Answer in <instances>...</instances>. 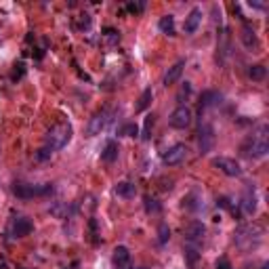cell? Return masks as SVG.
Returning a JSON list of instances; mask_svg holds the SVG:
<instances>
[{"mask_svg": "<svg viewBox=\"0 0 269 269\" xmlns=\"http://www.w3.org/2000/svg\"><path fill=\"white\" fill-rule=\"evenodd\" d=\"M120 134H127V137H137V134H139V127H137V124H124V127L120 129Z\"/></svg>", "mask_w": 269, "mask_h": 269, "instance_id": "cell-25", "label": "cell"}, {"mask_svg": "<svg viewBox=\"0 0 269 269\" xmlns=\"http://www.w3.org/2000/svg\"><path fill=\"white\" fill-rule=\"evenodd\" d=\"M214 269H234V267H231V261L227 257H219L217 263H214Z\"/></svg>", "mask_w": 269, "mask_h": 269, "instance_id": "cell-28", "label": "cell"}, {"mask_svg": "<svg viewBox=\"0 0 269 269\" xmlns=\"http://www.w3.org/2000/svg\"><path fill=\"white\" fill-rule=\"evenodd\" d=\"M114 192H116V196H120V198H134V194H137L134 185L129 183V181H120L114 187Z\"/></svg>", "mask_w": 269, "mask_h": 269, "instance_id": "cell-19", "label": "cell"}, {"mask_svg": "<svg viewBox=\"0 0 269 269\" xmlns=\"http://www.w3.org/2000/svg\"><path fill=\"white\" fill-rule=\"evenodd\" d=\"M204 234H206V227H204V223H202V221H194V223H190V225H187V229H185V240H187V244L198 246L200 242H202V238H204Z\"/></svg>", "mask_w": 269, "mask_h": 269, "instance_id": "cell-10", "label": "cell"}, {"mask_svg": "<svg viewBox=\"0 0 269 269\" xmlns=\"http://www.w3.org/2000/svg\"><path fill=\"white\" fill-rule=\"evenodd\" d=\"M183 67H185V61L181 59V61H177V64L173 66V67H168V71L164 74V78H162V84L164 86H170V84H175L179 78H181V74H183Z\"/></svg>", "mask_w": 269, "mask_h": 269, "instance_id": "cell-15", "label": "cell"}, {"mask_svg": "<svg viewBox=\"0 0 269 269\" xmlns=\"http://www.w3.org/2000/svg\"><path fill=\"white\" fill-rule=\"evenodd\" d=\"M139 269H147V267H139Z\"/></svg>", "mask_w": 269, "mask_h": 269, "instance_id": "cell-34", "label": "cell"}, {"mask_svg": "<svg viewBox=\"0 0 269 269\" xmlns=\"http://www.w3.org/2000/svg\"><path fill=\"white\" fill-rule=\"evenodd\" d=\"M242 210L246 214H255L257 210V196H255V190H246L244 198H242Z\"/></svg>", "mask_w": 269, "mask_h": 269, "instance_id": "cell-17", "label": "cell"}, {"mask_svg": "<svg viewBox=\"0 0 269 269\" xmlns=\"http://www.w3.org/2000/svg\"><path fill=\"white\" fill-rule=\"evenodd\" d=\"M112 261H114L116 269H129V265H131V250L127 246H116L114 255H112Z\"/></svg>", "mask_w": 269, "mask_h": 269, "instance_id": "cell-13", "label": "cell"}, {"mask_svg": "<svg viewBox=\"0 0 269 269\" xmlns=\"http://www.w3.org/2000/svg\"><path fill=\"white\" fill-rule=\"evenodd\" d=\"M202 8L200 6H196V8H192L190 11V15L185 17V23H183V30H185V34H194L196 30L200 28V23H202Z\"/></svg>", "mask_w": 269, "mask_h": 269, "instance_id": "cell-12", "label": "cell"}, {"mask_svg": "<svg viewBox=\"0 0 269 269\" xmlns=\"http://www.w3.org/2000/svg\"><path fill=\"white\" fill-rule=\"evenodd\" d=\"M53 192V185L44 183V185H28V183H17L13 187V194L17 196V198H38V196H47Z\"/></svg>", "mask_w": 269, "mask_h": 269, "instance_id": "cell-4", "label": "cell"}, {"mask_svg": "<svg viewBox=\"0 0 269 269\" xmlns=\"http://www.w3.org/2000/svg\"><path fill=\"white\" fill-rule=\"evenodd\" d=\"M198 246H194V244H187V248H185V259H187V263L190 265H194L196 261H198Z\"/></svg>", "mask_w": 269, "mask_h": 269, "instance_id": "cell-23", "label": "cell"}, {"mask_svg": "<svg viewBox=\"0 0 269 269\" xmlns=\"http://www.w3.org/2000/svg\"><path fill=\"white\" fill-rule=\"evenodd\" d=\"M168 238H170V229H168L166 223H162V225L158 227V242H160V244H166Z\"/></svg>", "mask_w": 269, "mask_h": 269, "instance_id": "cell-24", "label": "cell"}, {"mask_svg": "<svg viewBox=\"0 0 269 269\" xmlns=\"http://www.w3.org/2000/svg\"><path fill=\"white\" fill-rule=\"evenodd\" d=\"M248 76H250V80H255V82H263V80L267 78V67H265V66H261V64L250 66Z\"/></svg>", "mask_w": 269, "mask_h": 269, "instance_id": "cell-21", "label": "cell"}, {"mask_svg": "<svg viewBox=\"0 0 269 269\" xmlns=\"http://www.w3.org/2000/svg\"><path fill=\"white\" fill-rule=\"evenodd\" d=\"M242 156H246L250 160H259V158H265L267 151H269V141H267V127H259V131H255L250 137L242 143Z\"/></svg>", "mask_w": 269, "mask_h": 269, "instance_id": "cell-1", "label": "cell"}, {"mask_svg": "<svg viewBox=\"0 0 269 269\" xmlns=\"http://www.w3.org/2000/svg\"><path fill=\"white\" fill-rule=\"evenodd\" d=\"M112 120V110H101L97 112L91 120H88V127H86V134L88 137H95V134H101L105 131V127L110 124Z\"/></svg>", "mask_w": 269, "mask_h": 269, "instance_id": "cell-5", "label": "cell"}, {"mask_svg": "<svg viewBox=\"0 0 269 269\" xmlns=\"http://www.w3.org/2000/svg\"><path fill=\"white\" fill-rule=\"evenodd\" d=\"M219 99H221V95L217 91H204L200 97V110H208V107L217 105Z\"/></svg>", "mask_w": 269, "mask_h": 269, "instance_id": "cell-18", "label": "cell"}, {"mask_svg": "<svg viewBox=\"0 0 269 269\" xmlns=\"http://www.w3.org/2000/svg\"><path fill=\"white\" fill-rule=\"evenodd\" d=\"M143 8H145V2H129L127 4V11H131V13H141Z\"/></svg>", "mask_w": 269, "mask_h": 269, "instance_id": "cell-30", "label": "cell"}, {"mask_svg": "<svg viewBox=\"0 0 269 269\" xmlns=\"http://www.w3.org/2000/svg\"><path fill=\"white\" fill-rule=\"evenodd\" d=\"M168 124L173 129H179V131H183L187 129L192 124V110L187 105H179L173 110V114L168 116Z\"/></svg>", "mask_w": 269, "mask_h": 269, "instance_id": "cell-6", "label": "cell"}, {"mask_svg": "<svg viewBox=\"0 0 269 269\" xmlns=\"http://www.w3.org/2000/svg\"><path fill=\"white\" fill-rule=\"evenodd\" d=\"M185 156H187V147L183 145V143H177V145L168 147L162 154V162L168 164V166H175V164H181L185 160Z\"/></svg>", "mask_w": 269, "mask_h": 269, "instance_id": "cell-8", "label": "cell"}, {"mask_svg": "<svg viewBox=\"0 0 269 269\" xmlns=\"http://www.w3.org/2000/svg\"><path fill=\"white\" fill-rule=\"evenodd\" d=\"M267 267H269V265H267V263H265V265H263V269H267Z\"/></svg>", "mask_w": 269, "mask_h": 269, "instance_id": "cell-33", "label": "cell"}, {"mask_svg": "<svg viewBox=\"0 0 269 269\" xmlns=\"http://www.w3.org/2000/svg\"><path fill=\"white\" fill-rule=\"evenodd\" d=\"M242 42H244L246 49H259V38L253 30V25H248V23L242 25Z\"/></svg>", "mask_w": 269, "mask_h": 269, "instance_id": "cell-16", "label": "cell"}, {"mask_svg": "<svg viewBox=\"0 0 269 269\" xmlns=\"http://www.w3.org/2000/svg\"><path fill=\"white\" fill-rule=\"evenodd\" d=\"M51 154H53V151L49 147H42V149H38V154H36V160H47Z\"/></svg>", "mask_w": 269, "mask_h": 269, "instance_id": "cell-31", "label": "cell"}, {"mask_svg": "<svg viewBox=\"0 0 269 269\" xmlns=\"http://www.w3.org/2000/svg\"><path fill=\"white\" fill-rule=\"evenodd\" d=\"M71 124L69 122H59L55 124L49 133H47V143H44V147H49L51 151H59V149H64L69 139H71Z\"/></svg>", "mask_w": 269, "mask_h": 269, "instance_id": "cell-2", "label": "cell"}, {"mask_svg": "<svg viewBox=\"0 0 269 269\" xmlns=\"http://www.w3.org/2000/svg\"><path fill=\"white\" fill-rule=\"evenodd\" d=\"M190 93H192V84H190V82H185V86L181 88V91H179L177 99H179V101H183V99H187V97H190Z\"/></svg>", "mask_w": 269, "mask_h": 269, "instance_id": "cell-29", "label": "cell"}, {"mask_svg": "<svg viewBox=\"0 0 269 269\" xmlns=\"http://www.w3.org/2000/svg\"><path fill=\"white\" fill-rule=\"evenodd\" d=\"M261 238H263V229L259 225H242L236 229V246L242 250H253L261 244Z\"/></svg>", "mask_w": 269, "mask_h": 269, "instance_id": "cell-3", "label": "cell"}, {"mask_svg": "<svg viewBox=\"0 0 269 269\" xmlns=\"http://www.w3.org/2000/svg\"><path fill=\"white\" fill-rule=\"evenodd\" d=\"M212 166L219 168L223 175L227 177H242L244 175V170H242V166L236 162L234 158H227V156H219V158H212Z\"/></svg>", "mask_w": 269, "mask_h": 269, "instance_id": "cell-7", "label": "cell"}, {"mask_svg": "<svg viewBox=\"0 0 269 269\" xmlns=\"http://www.w3.org/2000/svg\"><path fill=\"white\" fill-rule=\"evenodd\" d=\"M145 210L147 212H160V204H158V200L156 198H145Z\"/></svg>", "mask_w": 269, "mask_h": 269, "instance_id": "cell-27", "label": "cell"}, {"mask_svg": "<svg viewBox=\"0 0 269 269\" xmlns=\"http://www.w3.org/2000/svg\"><path fill=\"white\" fill-rule=\"evenodd\" d=\"M151 129H154V114L145 116V127H143V134H141V137H143V139H149Z\"/></svg>", "mask_w": 269, "mask_h": 269, "instance_id": "cell-26", "label": "cell"}, {"mask_svg": "<svg viewBox=\"0 0 269 269\" xmlns=\"http://www.w3.org/2000/svg\"><path fill=\"white\" fill-rule=\"evenodd\" d=\"M158 30L166 34V36H173L175 34V17L173 15H164V17H160V21H158Z\"/></svg>", "mask_w": 269, "mask_h": 269, "instance_id": "cell-20", "label": "cell"}, {"mask_svg": "<svg viewBox=\"0 0 269 269\" xmlns=\"http://www.w3.org/2000/svg\"><path fill=\"white\" fill-rule=\"evenodd\" d=\"M11 231H13L15 238H25V236H30L34 231V223L28 217H17L13 221V229Z\"/></svg>", "mask_w": 269, "mask_h": 269, "instance_id": "cell-11", "label": "cell"}, {"mask_svg": "<svg viewBox=\"0 0 269 269\" xmlns=\"http://www.w3.org/2000/svg\"><path fill=\"white\" fill-rule=\"evenodd\" d=\"M151 97H154V91H151V88H145V91L141 93L139 103H137V112H145L147 110L149 103H151Z\"/></svg>", "mask_w": 269, "mask_h": 269, "instance_id": "cell-22", "label": "cell"}, {"mask_svg": "<svg viewBox=\"0 0 269 269\" xmlns=\"http://www.w3.org/2000/svg\"><path fill=\"white\" fill-rule=\"evenodd\" d=\"M250 6H255V8H265V4L263 2H248Z\"/></svg>", "mask_w": 269, "mask_h": 269, "instance_id": "cell-32", "label": "cell"}, {"mask_svg": "<svg viewBox=\"0 0 269 269\" xmlns=\"http://www.w3.org/2000/svg\"><path fill=\"white\" fill-rule=\"evenodd\" d=\"M214 145V131L210 124H204L198 131V147H200V154H208Z\"/></svg>", "mask_w": 269, "mask_h": 269, "instance_id": "cell-9", "label": "cell"}, {"mask_svg": "<svg viewBox=\"0 0 269 269\" xmlns=\"http://www.w3.org/2000/svg\"><path fill=\"white\" fill-rule=\"evenodd\" d=\"M118 154H120V145H118V141H114V139H110L105 143V147L101 149V160L103 162H116L118 160Z\"/></svg>", "mask_w": 269, "mask_h": 269, "instance_id": "cell-14", "label": "cell"}]
</instances>
